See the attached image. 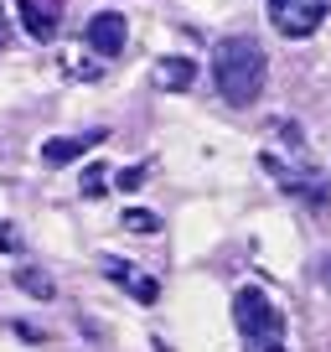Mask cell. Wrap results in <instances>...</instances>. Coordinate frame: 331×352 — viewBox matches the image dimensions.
Returning <instances> with one entry per match:
<instances>
[{
	"mask_svg": "<svg viewBox=\"0 0 331 352\" xmlns=\"http://www.w3.org/2000/svg\"><path fill=\"white\" fill-rule=\"evenodd\" d=\"M264 78H269V57L254 36H228L218 42L212 52V83L218 94L233 104V109H249V104L264 94Z\"/></svg>",
	"mask_w": 331,
	"mask_h": 352,
	"instance_id": "1",
	"label": "cell"
},
{
	"mask_svg": "<svg viewBox=\"0 0 331 352\" xmlns=\"http://www.w3.org/2000/svg\"><path fill=\"white\" fill-rule=\"evenodd\" d=\"M233 321H238L243 352H279L285 347V316H279V306L259 285H243L233 296Z\"/></svg>",
	"mask_w": 331,
	"mask_h": 352,
	"instance_id": "2",
	"label": "cell"
},
{
	"mask_svg": "<svg viewBox=\"0 0 331 352\" xmlns=\"http://www.w3.org/2000/svg\"><path fill=\"white\" fill-rule=\"evenodd\" d=\"M326 6L331 0H269V21H275L279 36L300 42V36H310L321 21H326Z\"/></svg>",
	"mask_w": 331,
	"mask_h": 352,
	"instance_id": "3",
	"label": "cell"
},
{
	"mask_svg": "<svg viewBox=\"0 0 331 352\" xmlns=\"http://www.w3.org/2000/svg\"><path fill=\"white\" fill-rule=\"evenodd\" d=\"M124 36H130V26H124L119 11H99L89 26H83V47L99 57H119L124 52Z\"/></svg>",
	"mask_w": 331,
	"mask_h": 352,
	"instance_id": "4",
	"label": "cell"
},
{
	"mask_svg": "<svg viewBox=\"0 0 331 352\" xmlns=\"http://www.w3.org/2000/svg\"><path fill=\"white\" fill-rule=\"evenodd\" d=\"M109 140V130H83V135H57V140L42 145V161L47 166H73L83 151H93V145Z\"/></svg>",
	"mask_w": 331,
	"mask_h": 352,
	"instance_id": "5",
	"label": "cell"
},
{
	"mask_svg": "<svg viewBox=\"0 0 331 352\" xmlns=\"http://www.w3.org/2000/svg\"><path fill=\"white\" fill-rule=\"evenodd\" d=\"M197 83V63L192 57H161L155 63V88H166V94H181V88Z\"/></svg>",
	"mask_w": 331,
	"mask_h": 352,
	"instance_id": "6",
	"label": "cell"
},
{
	"mask_svg": "<svg viewBox=\"0 0 331 352\" xmlns=\"http://www.w3.org/2000/svg\"><path fill=\"white\" fill-rule=\"evenodd\" d=\"M16 11H21V26L36 36V42H52V32H57V11H47L42 0H21Z\"/></svg>",
	"mask_w": 331,
	"mask_h": 352,
	"instance_id": "7",
	"label": "cell"
},
{
	"mask_svg": "<svg viewBox=\"0 0 331 352\" xmlns=\"http://www.w3.org/2000/svg\"><path fill=\"white\" fill-rule=\"evenodd\" d=\"M109 275L119 280V285H130V296L140 300V306H155V300H161V285H155L150 275H135V270H124V264H109Z\"/></svg>",
	"mask_w": 331,
	"mask_h": 352,
	"instance_id": "8",
	"label": "cell"
},
{
	"mask_svg": "<svg viewBox=\"0 0 331 352\" xmlns=\"http://www.w3.org/2000/svg\"><path fill=\"white\" fill-rule=\"evenodd\" d=\"M11 285H16V290H26V296H36V300H52V296H57L52 275L32 270V264H21V270H16V275H11Z\"/></svg>",
	"mask_w": 331,
	"mask_h": 352,
	"instance_id": "9",
	"label": "cell"
},
{
	"mask_svg": "<svg viewBox=\"0 0 331 352\" xmlns=\"http://www.w3.org/2000/svg\"><path fill=\"white\" fill-rule=\"evenodd\" d=\"M124 228H130V233H161V218L145 212V208H130V212H124Z\"/></svg>",
	"mask_w": 331,
	"mask_h": 352,
	"instance_id": "10",
	"label": "cell"
},
{
	"mask_svg": "<svg viewBox=\"0 0 331 352\" xmlns=\"http://www.w3.org/2000/svg\"><path fill=\"white\" fill-rule=\"evenodd\" d=\"M104 171H109V166H89V171H83V182H78V187H83V197H99V192L109 187V176H104Z\"/></svg>",
	"mask_w": 331,
	"mask_h": 352,
	"instance_id": "11",
	"label": "cell"
},
{
	"mask_svg": "<svg viewBox=\"0 0 331 352\" xmlns=\"http://www.w3.org/2000/svg\"><path fill=\"white\" fill-rule=\"evenodd\" d=\"M114 182H119L124 192H140V187H145V166H124V171L114 176Z\"/></svg>",
	"mask_w": 331,
	"mask_h": 352,
	"instance_id": "12",
	"label": "cell"
},
{
	"mask_svg": "<svg viewBox=\"0 0 331 352\" xmlns=\"http://www.w3.org/2000/svg\"><path fill=\"white\" fill-rule=\"evenodd\" d=\"M0 249H5V254H16V249H21V239H16V228H5V223H0Z\"/></svg>",
	"mask_w": 331,
	"mask_h": 352,
	"instance_id": "13",
	"label": "cell"
},
{
	"mask_svg": "<svg viewBox=\"0 0 331 352\" xmlns=\"http://www.w3.org/2000/svg\"><path fill=\"white\" fill-rule=\"evenodd\" d=\"M16 337H21V342H42V331H36L32 321H16Z\"/></svg>",
	"mask_w": 331,
	"mask_h": 352,
	"instance_id": "14",
	"label": "cell"
},
{
	"mask_svg": "<svg viewBox=\"0 0 331 352\" xmlns=\"http://www.w3.org/2000/svg\"><path fill=\"white\" fill-rule=\"evenodd\" d=\"M5 32H11V21H5V0H0V47H5Z\"/></svg>",
	"mask_w": 331,
	"mask_h": 352,
	"instance_id": "15",
	"label": "cell"
},
{
	"mask_svg": "<svg viewBox=\"0 0 331 352\" xmlns=\"http://www.w3.org/2000/svg\"><path fill=\"white\" fill-rule=\"evenodd\" d=\"M321 280H326V285H331V254H326V259H321Z\"/></svg>",
	"mask_w": 331,
	"mask_h": 352,
	"instance_id": "16",
	"label": "cell"
}]
</instances>
